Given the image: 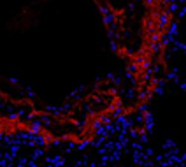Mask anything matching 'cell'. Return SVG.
<instances>
[{"instance_id": "6da1fadb", "label": "cell", "mask_w": 186, "mask_h": 167, "mask_svg": "<svg viewBox=\"0 0 186 167\" xmlns=\"http://www.w3.org/2000/svg\"><path fill=\"white\" fill-rule=\"evenodd\" d=\"M40 130H42V127H40V123H34L32 127H30V132H32V134H39Z\"/></svg>"}, {"instance_id": "7a4b0ae2", "label": "cell", "mask_w": 186, "mask_h": 167, "mask_svg": "<svg viewBox=\"0 0 186 167\" xmlns=\"http://www.w3.org/2000/svg\"><path fill=\"white\" fill-rule=\"evenodd\" d=\"M175 34H177V23H172L170 25V30H169V35H175Z\"/></svg>"}]
</instances>
